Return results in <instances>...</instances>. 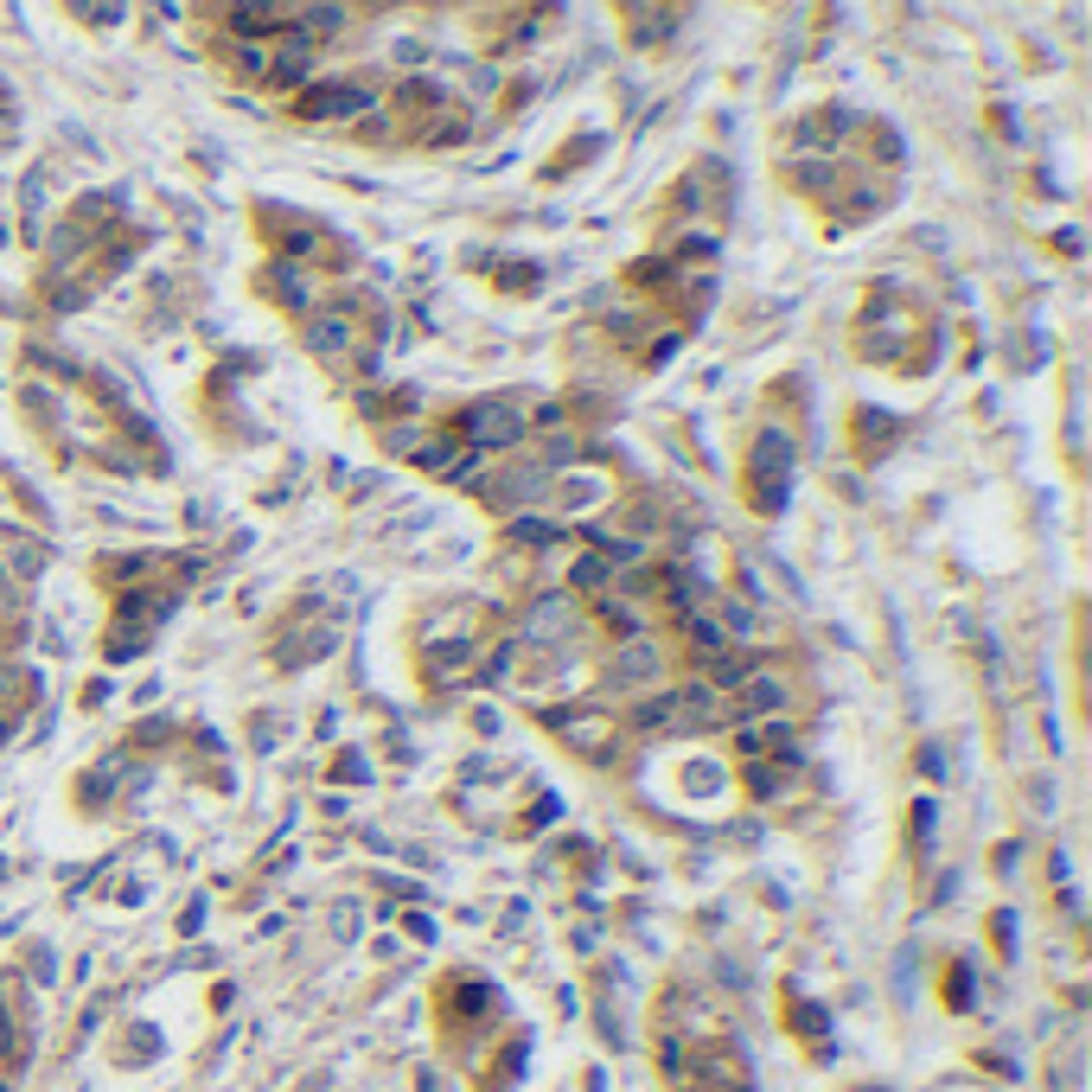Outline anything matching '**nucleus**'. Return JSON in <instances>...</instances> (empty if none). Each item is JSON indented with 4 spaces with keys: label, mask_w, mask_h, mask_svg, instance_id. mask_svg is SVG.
<instances>
[{
    "label": "nucleus",
    "mask_w": 1092,
    "mask_h": 1092,
    "mask_svg": "<svg viewBox=\"0 0 1092 1092\" xmlns=\"http://www.w3.org/2000/svg\"><path fill=\"white\" fill-rule=\"evenodd\" d=\"M518 435H524V415H518V409H505V402H473V409H467V441H473L479 454L511 448Z\"/></svg>",
    "instance_id": "nucleus-1"
},
{
    "label": "nucleus",
    "mask_w": 1092,
    "mask_h": 1092,
    "mask_svg": "<svg viewBox=\"0 0 1092 1092\" xmlns=\"http://www.w3.org/2000/svg\"><path fill=\"white\" fill-rule=\"evenodd\" d=\"M773 709H786V678L748 671V678L735 684V722H761V716H773Z\"/></svg>",
    "instance_id": "nucleus-2"
},
{
    "label": "nucleus",
    "mask_w": 1092,
    "mask_h": 1092,
    "mask_svg": "<svg viewBox=\"0 0 1092 1092\" xmlns=\"http://www.w3.org/2000/svg\"><path fill=\"white\" fill-rule=\"evenodd\" d=\"M671 709H678L684 722H722V716H728V709H722V696H716V684H709V678L678 684V691H671Z\"/></svg>",
    "instance_id": "nucleus-3"
},
{
    "label": "nucleus",
    "mask_w": 1092,
    "mask_h": 1092,
    "mask_svg": "<svg viewBox=\"0 0 1092 1092\" xmlns=\"http://www.w3.org/2000/svg\"><path fill=\"white\" fill-rule=\"evenodd\" d=\"M652 678H658V652H652L645 639H639V645H619V652H614V684H632V691H645Z\"/></svg>",
    "instance_id": "nucleus-4"
},
{
    "label": "nucleus",
    "mask_w": 1092,
    "mask_h": 1092,
    "mask_svg": "<svg viewBox=\"0 0 1092 1092\" xmlns=\"http://www.w3.org/2000/svg\"><path fill=\"white\" fill-rule=\"evenodd\" d=\"M569 626H575V614H569V601H562V595H549V601L531 607V639H562Z\"/></svg>",
    "instance_id": "nucleus-5"
},
{
    "label": "nucleus",
    "mask_w": 1092,
    "mask_h": 1092,
    "mask_svg": "<svg viewBox=\"0 0 1092 1092\" xmlns=\"http://www.w3.org/2000/svg\"><path fill=\"white\" fill-rule=\"evenodd\" d=\"M307 339H314V352H327V358H339L345 345H352V320H314V332H307Z\"/></svg>",
    "instance_id": "nucleus-6"
},
{
    "label": "nucleus",
    "mask_w": 1092,
    "mask_h": 1092,
    "mask_svg": "<svg viewBox=\"0 0 1092 1092\" xmlns=\"http://www.w3.org/2000/svg\"><path fill=\"white\" fill-rule=\"evenodd\" d=\"M684 639H691L703 658H722V626H716V619H703V614H684Z\"/></svg>",
    "instance_id": "nucleus-7"
},
{
    "label": "nucleus",
    "mask_w": 1092,
    "mask_h": 1092,
    "mask_svg": "<svg viewBox=\"0 0 1092 1092\" xmlns=\"http://www.w3.org/2000/svg\"><path fill=\"white\" fill-rule=\"evenodd\" d=\"M607 575H614V562H607V556H582V562L569 569V582L582 588V595H601V588H607Z\"/></svg>",
    "instance_id": "nucleus-8"
}]
</instances>
